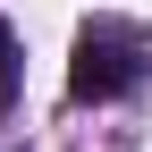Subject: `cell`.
<instances>
[{
    "instance_id": "cell-1",
    "label": "cell",
    "mask_w": 152,
    "mask_h": 152,
    "mask_svg": "<svg viewBox=\"0 0 152 152\" xmlns=\"http://www.w3.org/2000/svg\"><path fill=\"white\" fill-rule=\"evenodd\" d=\"M135 76H144L135 34H118V26H85V42H76V59H68V93H76V102H118Z\"/></svg>"
},
{
    "instance_id": "cell-2",
    "label": "cell",
    "mask_w": 152,
    "mask_h": 152,
    "mask_svg": "<svg viewBox=\"0 0 152 152\" xmlns=\"http://www.w3.org/2000/svg\"><path fill=\"white\" fill-rule=\"evenodd\" d=\"M17 93V34H9V17H0V102Z\"/></svg>"
}]
</instances>
